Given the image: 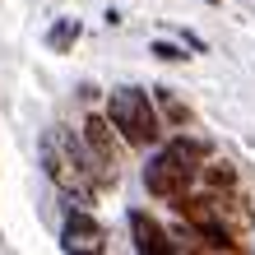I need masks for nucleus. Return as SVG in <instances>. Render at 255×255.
I'll return each mask as SVG.
<instances>
[{
    "label": "nucleus",
    "mask_w": 255,
    "mask_h": 255,
    "mask_svg": "<svg viewBox=\"0 0 255 255\" xmlns=\"http://www.w3.org/2000/svg\"><path fill=\"white\" fill-rule=\"evenodd\" d=\"M153 56H158V61H186V51L172 47V42H153Z\"/></svg>",
    "instance_id": "1a4fd4ad"
},
{
    "label": "nucleus",
    "mask_w": 255,
    "mask_h": 255,
    "mask_svg": "<svg viewBox=\"0 0 255 255\" xmlns=\"http://www.w3.org/2000/svg\"><path fill=\"white\" fill-rule=\"evenodd\" d=\"M107 121L112 130H121L126 144H153L158 139V116H153V102L139 88H116L112 102H107Z\"/></svg>",
    "instance_id": "f03ea898"
},
{
    "label": "nucleus",
    "mask_w": 255,
    "mask_h": 255,
    "mask_svg": "<svg viewBox=\"0 0 255 255\" xmlns=\"http://www.w3.org/2000/svg\"><path fill=\"white\" fill-rule=\"evenodd\" d=\"M204 181L214 186V190H232V181H237V176H232V167H228V162H214V167H204Z\"/></svg>",
    "instance_id": "6e6552de"
},
{
    "label": "nucleus",
    "mask_w": 255,
    "mask_h": 255,
    "mask_svg": "<svg viewBox=\"0 0 255 255\" xmlns=\"http://www.w3.org/2000/svg\"><path fill=\"white\" fill-rule=\"evenodd\" d=\"M84 144L88 153H93L102 181H116V139H112V121H102V116H88L84 121Z\"/></svg>",
    "instance_id": "20e7f679"
},
{
    "label": "nucleus",
    "mask_w": 255,
    "mask_h": 255,
    "mask_svg": "<svg viewBox=\"0 0 255 255\" xmlns=\"http://www.w3.org/2000/svg\"><path fill=\"white\" fill-rule=\"evenodd\" d=\"M209 5H214V0H209Z\"/></svg>",
    "instance_id": "9d476101"
},
{
    "label": "nucleus",
    "mask_w": 255,
    "mask_h": 255,
    "mask_svg": "<svg viewBox=\"0 0 255 255\" xmlns=\"http://www.w3.org/2000/svg\"><path fill=\"white\" fill-rule=\"evenodd\" d=\"M61 246L65 251H102V228L88 214H70L65 232H61Z\"/></svg>",
    "instance_id": "423d86ee"
},
{
    "label": "nucleus",
    "mask_w": 255,
    "mask_h": 255,
    "mask_svg": "<svg viewBox=\"0 0 255 255\" xmlns=\"http://www.w3.org/2000/svg\"><path fill=\"white\" fill-rule=\"evenodd\" d=\"M42 162H47L51 181L61 190H70V195H79V200H88V195L98 190V181H102L93 153H84L65 130H51L47 139H42ZM102 186H107V181H102Z\"/></svg>",
    "instance_id": "f257e3e1"
},
{
    "label": "nucleus",
    "mask_w": 255,
    "mask_h": 255,
    "mask_svg": "<svg viewBox=\"0 0 255 255\" xmlns=\"http://www.w3.org/2000/svg\"><path fill=\"white\" fill-rule=\"evenodd\" d=\"M195 162H186L176 148H162V153L144 167V186H148V195H158V200H176V195H186L190 190V181H195Z\"/></svg>",
    "instance_id": "7ed1b4c3"
},
{
    "label": "nucleus",
    "mask_w": 255,
    "mask_h": 255,
    "mask_svg": "<svg viewBox=\"0 0 255 255\" xmlns=\"http://www.w3.org/2000/svg\"><path fill=\"white\" fill-rule=\"evenodd\" d=\"M130 237H134V251H144V255H167L172 251L167 232H162L144 209H134V214H130Z\"/></svg>",
    "instance_id": "39448f33"
},
{
    "label": "nucleus",
    "mask_w": 255,
    "mask_h": 255,
    "mask_svg": "<svg viewBox=\"0 0 255 255\" xmlns=\"http://www.w3.org/2000/svg\"><path fill=\"white\" fill-rule=\"evenodd\" d=\"M74 37H79V23H74V19H61V23H56L51 33H47V42H51L56 51H65V47H70Z\"/></svg>",
    "instance_id": "0eeeda50"
}]
</instances>
